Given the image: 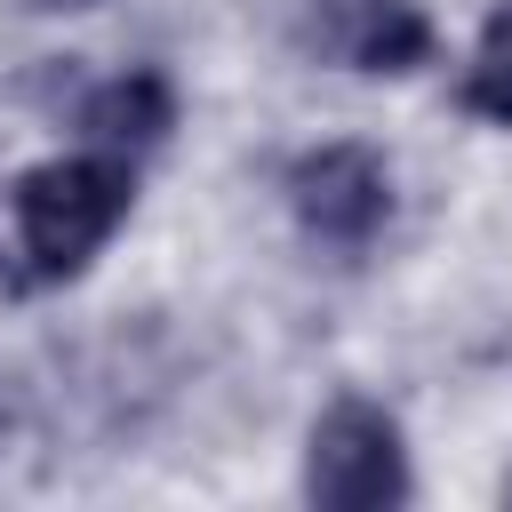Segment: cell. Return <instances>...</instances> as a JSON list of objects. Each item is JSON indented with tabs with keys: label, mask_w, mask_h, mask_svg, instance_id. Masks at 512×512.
I'll return each instance as SVG.
<instances>
[{
	"label": "cell",
	"mask_w": 512,
	"mask_h": 512,
	"mask_svg": "<svg viewBox=\"0 0 512 512\" xmlns=\"http://www.w3.org/2000/svg\"><path fill=\"white\" fill-rule=\"evenodd\" d=\"M464 104L512 128V8H504V16L488 24V40H480V56H472V72H464Z\"/></svg>",
	"instance_id": "6"
},
{
	"label": "cell",
	"mask_w": 512,
	"mask_h": 512,
	"mask_svg": "<svg viewBox=\"0 0 512 512\" xmlns=\"http://www.w3.org/2000/svg\"><path fill=\"white\" fill-rule=\"evenodd\" d=\"M304 488L328 512H376L408 496V456H400V424L368 400H336L312 424V456H304Z\"/></svg>",
	"instance_id": "2"
},
{
	"label": "cell",
	"mask_w": 512,
	"mask_h": 512,
	"mask_svg": "<svg viewBox=\"0 0 512 512\" xmlns=\"http://www.w3.org/2000/svg\"><path fill=\"white\" fill-rule=\"evenodd\" d=\"M168 120H176V96H168L160 72H120V80H104V88L88 96V112H80V128H88L104 152H144V144L168 136Z\"/></svg>",
	"instance_id": "5"
},
{
	"label": "cell",
	"mask_w": 512,
	"mask_h": 512,
	"mask_svg": "<svg viewBox=\"0 0 512 512\" xmlns=\"http://www.w3.org/2000/svg\"><path fill=\"white\" fill-rule=\"evenodd\" d=\"M304 48L352 72H408L432 56V24L408 0H304Z\"/></svg>",
	"instance_id": "4"
},
{
	"label": "cell",
	"mask_w": 512,
	"mask_h": 512,
	"mask_svg": "<svg viewBox=\"0 0 512 512\" xmlns=\"http://www.w3.org/2000/svg\"><path fill=\"white\" fill-rule=\"evenodd\" d=\"M288 200H296V216H304L312 240L360 248V240H376V224L392 216V176H384V160L360 152V144H320V152L296 160Z\"/></svg>",
	"instance_id": "3"
},
{
	"label": "cell",
	"mask_w": 512,
	"mask_h": 512,
	"mask_svg": "<svg viewBox=\"0 0 512 512\" xmlns=\"http://www.w3.org/2000/svg\"><path fill=\"white\" fill-rule=\"evenodd\" d=\"M128 160L120 152H72V160H48L32 176H16L8 192V224H16V256H24V280H64L80 272L112 224L128 216Z\"/></svg>",
	"instance_id": "1"
}]
</instances>
